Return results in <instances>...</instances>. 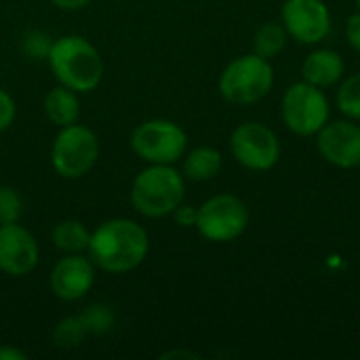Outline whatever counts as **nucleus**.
I'll use <instances>...</instances> for the list:
<instances>
[{
    "label": "nucleus",
    "mask_w": 360,
    "mask_h": 360,
    "mask_svg": "<svg viewBox=\"0 0 360 360\" xmlns=\"http://www.w3.org/2000/svg\"><path fill=\"white\" fill-rule=\"evenodd\" d=\"M150 253L148 230L129 217H114L91 232L86 255L108 274H127L143 264Z\"/></svg>",
    "instance_id": "nucleus-1"
},
{
    "label": "nucleus",
    "mask_w": 360,
    "mask_h": 360,
    "mask_svg": "<svg viewBox=\"0 0 360 360\" xmlns=\"http://www.w3.org/2000/svg\"><path fill=\"white\" fill-rule=\"evenodd\" d=\"M46 61L57 82L76 93H91L101 84V53L84 36L65 34L55 38L46 53Z\"/></svg>",
    "instance_id": "nucleus-2"
},
{
    "label": "nucleus",
    "mask_w": 360,
    "mask_h": 360,
    "mask_svg": "<svg viewBox=\"0 0 360 360\" xmlns=\"http://www.w3.org/2000/svg\"><path fill=\"white\" fill-rule=\"evenodd\" d=\"M186 198V177L173 165H148L131 186L133 209L150 219L173 215Z\"/></svg>",
    "instance_id": "nucleus-3"
},
{
    "label": "nucleus",
    "mask_w": 360,
    "mask_h": 360,
    "mask_svg": "<svg viewBox=\"0 0 360 360\" xmlns=\"http://www.w3.org/2000/svg\"><path fill=\"white\" fill-rule=\"evenodd\" d=\"M274 86V68L270 59L257 53L232 59L219 76V93L228 103L253 105L268 97Z\"/></svg>",
    "instance_id": "nucleus-4"
},
{
    "label": "nucleus",
    "mask_w": 360,
    "mask_h": 360,
    "mask_svg": "<svg viewBox=\"0 0 360 360\" xmlns=\"http://www.w3.org/2000/svg\"><path fill=\"white\" fill-rule=\"evenodd\" d=\"M101 143L93 129L84 124L61 127L51 146V165L63 179H80L93 171L99 160Z\"/></svg>",
    "instance_id": "nucleus-5"
},
{
    "label": "nucleus",
    "mask_w": 360,
    "mask_h": 360,
    "mask_svg": "<svg viewBox=\"0 0 360 360\" xmlns=\"http://www.w3.org/2000/svg\"><path fill=\"white\" fill-rule=\"evenodd\" d=\"M131 150L148 165H175L188 150V135L173 120L152 118L135 127Z\"/></svg>",
    "instance_id": "nucleus-6"
},
{
    "label": "nucleus",
    "mask_w": 360,
    "mask_h": 360,
    "mask_svg": "<svg viewBox=\"0 0 360 360\" xmlns=\"http://www.w3.org/2000/svg\"><path fill=\"white\" fill-rule=\"evenodd\" d=\"M281 112L287 129L300 137L316 135L329 122L331 116V108L325 91L306 80L295 82L285 91Z\"/></svg>",
    "instance_id": "nucleus-7"
},
{
    "label": "nucleus",
    "mask_w": 360,
    "mask_h": 360,
    "mask_svg": "<svg viewBox=\"0 0 360 360\" xmlns=\"http://www.w3.org/2000/svg\"><path fill=\"white\" fill-rule=\"evenodd\" d=\"M249 226V207L236 194H215L198 207L196 230L209 243H232Z\"/></svg>",
    "instance_id": "nucleus-8"
},
{
    "label": "nucleus",
    "mask_w": 360,
    "mask_h": 360,
    "mask_svg": "<svg viewBox=\"0 0 360 360\" xmlns=\"http://www.w3.org/2000/svg\"><path fill=\"white\" fill-rule=\"evenodd\" d=\"M230 150L238 165L249 171H270L281 160V141L264 122H243L230 135Z\"/></svg>",
    "instance_id": "nucleus-9"
},
{
    "label": "nucleus",
    "mask_w": 360,
    "mask_h": 360,
    "mask_svg": "<svg viewBox=\"0 0 360 360\" xmlns=\"http://www.w3.org/2000/svg\"><path fill=\"white\" fill-rule=\"evenodd\" d=\"M281 21L300 44H321L331 32V13L323 0H285Z\"/></svg>",
    "instance_id": "nucleus-10"
},
{
    "label": "nucleus",
    "mask_w": 360,
    "mask_h": 360,
    "mask_svg": "<svg viewBox=\"0 0 360 360\" xmlns=\"http://www.w3.org/2000/svg\"><path fill=\"white\" fill-rule=\"evenodd\" d=\"M316 148L325 162L338 169L360 167V124L356 120L327 122L316 133Z\"/></svg>",
    "instance_id": "nucleus-11"
},
{
    "label": "nucleus",
    "mask_w": 360,
    "mask_h": 360,
    "mask_svg": "<svg viewBox=\"0 0 360 360\" xmlns=\"http://www.w3.org/2000/svg\"><path fill=\"white\" fill-rule=\"evenodd\" d=\"M40 259L34 234L15 224H0V272L6 276H27Z\"/></svg>",
    "instance_id": "nucleus-12"
},
{
    "label": "nucleus",
    "mask_w": 360,
    "mask_h": 360,
    "mask_svg": "<svg viewBox=\"0 0 360 360\" xmlns=\"http://www.w3.org/2000/svg\"><path fill=\"white\" fill-rule=\"evenodd\" d=\"M95 285V264L84 253L63 255L51 270L49 287L61 302H80Z\"/></svg>",
    "instance_id": "nucleus-13"
},
{
    "label": "nucleus",
    "mask_w": 360,
    "mask_h": 360,
    "mask_svg": "<svg viewBox=\"0 0 360 360\" xmlns=\"http://www.w3.org/2000/svg\"><path fill=\"white\" fill-rule=\"evenodd\" d=\"M344 72H346L344 57L333 49L312 51L302 65L304 80L319 89H329V86L338 84L344 78Z\"/></svg>",
    "instance_id": "nucleus-14"
},
{
    "label": "nucleus",
    "mask_w": 360,
    "mask_h": 360,
    "mask_svg": "<svg viewBox=\"0 0 360 360\" xmlns=\"http://www.w3.org/2000/svg\"><path fill=\"white\" fill-rule=\"evenodd\" d=\"M42 110H44V116L51 120V124L55 127H70L74 122H78L80 118V99H78V93L59 84V86H53L46 95H44V101H42Z\"/></svg>",
    "instance_id": "nucleus-15"
},
{
    "label": "nucleus",
    "mask_w": 360,
    "mask_h": 360,
    "mask_svg": "<svg viewBox=\"0 0 360 360\" xmlns=\"http://www.w3.org/2000/svg\"><path fill=\"white\" fill-rule=\"evenodd\" d=\"M224 167V156L217 148L211 146H198L184 154V167L181 175L190 181H211L219 175Z\"/></svg>",
    "instance_id": "nucleus-16"
},
{
    "label": "nucleus",
    "mask_w": 360,
    "mask_h": 360,
    "mask_svg": "<svg viewBox=\"0 0 360 360\" xmlns=\"http://www.w3.org/2000/svg\"><path fill=\"white\" fill-rule=\"evenodd\" d=\"M51 240L63 255L86 253L91 243V232L78 219H63L51 230Z\"/></svg>",
    "instance_id": "nucleus-17"
},
{
    "label": "nucleus",
    "mask_w": 360,
    "mask_h": 360,
    "mask_svg": "<svg viewBox=\"0 0 360 360\" xmlns=\"http://www.w3.org/2000/svg\"><path fill=\"white\" fill-rule=\"evenodd\" d=\"M289 42V34L283 25V21H268L264 23L255 36H253V53H257L264 59H274L278 57Z\"/></svg>",
    "instance_id": "nucleus-18"
},
{
    "label": "nucleus",
    "mask_w": 360,
    "mask_h": 360,
    "mask_svg": "<svg viewBox=\"0 0 360 360\" xmlns=\"http://www.w3.org/2000/svg\"><path fill=\"white\" fill-rule=\"evenodd\" d=\"M86 329L80 321V316H68V319H61L53 333H51V340L57 348L61 350H72V348H78L82 344V340L86 338Z\"/></svg>",
    "instance_id": "nucleus-19"
},
{
    "label": "nucleus",
    "mask_w": 360,
    "mask_h": 360,
    "mask_svg": "<svg viewBox=\"0 0 360 360\" xmlns=\"http://www.w3.org/2000/svg\"><path fill=\"white\" fill-rule=\"evenodd\" d=\"M338 108L340 112L350 118V120H360V72L350 74L344 78V82L338 89Z\"/></svg>",
    "instance_id": "nucleus-20"
},
{
    "label": "nucleus",
    "mask_w": 360,
    "mask_h": 360,
    "mask_svg": "<svg viewBox=\"0 0 360 360\" xmlns=\"http://www.w3.org/2000/svg\"><path fill=\"white\" fill-rule=\"evenodd\" d=\"M78 316L89 335H105L108 331H112V327L116 323L112 308H108L105 304H93Z\"/></svg>",
    "instance_id": "nucleus-21"
},
{
    "label": "nucleus",
    "mask_w": 360,
    "mask_h": 360,
    "mask_svg": "<svg viewBox=\"0 0 360 360\" xmlns=\"http://www.w3.org/2000/svg\"><path fill=\"white\" fill-rule=\"evenodd\" d=\"M23 215V198L17 188L0 186V224H15Z\"/></svg>",
    "instance_id": "nucleus-22"
},
{
    "label": "nucleus",
    "mask_w": 360,
    "mask_h": 360,
    "mask_svg": "<svg viewBox=\"0 0 360 360\" xmlns=\"http://www.w3.org/2000/svg\"><path fill=\"white\" fill-rule=\"evenodd\" d=\"M17 118V105L15 99L11 97L8 91H4L0 86V133H4L6 129H11V124Z\"/></svg>",
    "instance_id": "nucleus-23"
},
{
    "label": "nucleus",
    "mask_w": 360,
    "mask_h": 360,
    "mask_svg": "<svg viewBox=\"0 0 360 360\" xmlns=\"http://www.w3.org/2000/svg\"><path fill=\"white\" fill-rule=\"evenodd\" d=\"M173 217H175V224L181 226V228H196L198 207H192V205L181 202V205L173 211Z\"/></svg>",
    "instance_id": "nucleus-24"
},
{
    "label": "nucleus",
    "mask_w": 360,
    "mask_h": 360,
    "mask_svg": "<svg viewBox=\"0 0 360 360\" xmlns=\"http://www.w3.org/2000/svg\"><path fill=\"white\" fill-rule=\"evenodd\" d=\"M346 40L356 53H360V11L352 13L346 21Z\"/></svg>",
    "instance_id": "nucleus-25"
},
{
    "label": "nucleus",
    "mask_w": 360,
    "mask_h": 360,
    "mask_svg": "<svg viewBox=\"0 0 360 360\" xmlns=\"http://www.w3.org/2000/svg\"><path fill=\"white\" fill-rule=\"evenodd\" d=\"M59 11H80V8H84V6H89L93 0H51Z\"/></svg>",
    "instance_id": "nucleus-26"
},
{
    "label": "nucleus",
    "mask_w": 360,
    "mask_h": 360,
    "mask_svg": "<svg viewBox=\"0 0 360 360\" xmlns=\"http://www.w3.org/2000/svg\"><path fill=\"white\" fill-rule=\"evenodd\" d=\"M0 360H27V354L11 344H2L0 346Z\"/></svg>",
    "instance_id": "nucleus-27"
},
{
    "label": "nucleus",
    "mask_w": 360,
    "mask_h": 360,
    "mask_svg": "<svg viewBox=\"0 0 360 360\" xmlns=\"http://www.w3.org/2000/svg\"><path fill=\"white\" fill-rule=\"evenodd\" d=\"M162 359H196V354L186 350H169L167 354H162Z\"/></svg>",
    "instance_id": "nucleus-28"
},
{
    "label": "nucleus",
    "mask_w": 360,
    "mask_h": 360,
    "mask_svg": "<svg viewBox=\"0 0 360 360\" xmlns=\"http://www.w3.org/2000/svg\"><path fill=\"white\" fill-rule=\"evenodd\" d=\"M354 2H356V8H359V11H360V0H354Z\"/></svg>",
    "instance_id": "nucleus-29"
}]
</instances>
